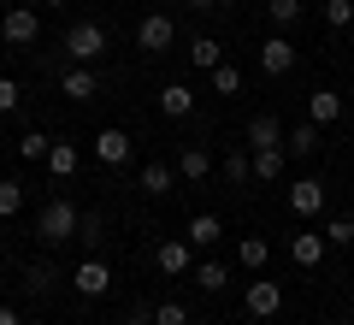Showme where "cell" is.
<instances>
[{
	"label": "cell",
	"instance_id": "1",
	"mask_svg": "<svg viewBox=\"0 0 354 325\" xmlns=\"http://www.w3.org/2000/svg\"><path fill=\"white\" fill-rule=\"evenodd\" d=\"M77 225H83V207H71L65 195H53L48 207L36 213V237L41 243H77Z\"/></svg>",
	"mask_w": 354,
	"mask_h": 325
},
{
	"label": "cell",
	"instance_id": "2",
	"mask_svg": "<svg viewBox=\"0 0 354 325\" xmlns=\"http://www.w3.org/2000/svg\"><path fill=\"white\" fill-rule=\"evenodd\" d=\"M59 48L71 53L77 65H95V60L106 53V30H101V24H88V18H83V24H71V30H65V42H59Z\"/></svg>",
	"mask_w": 354,
	"mask_h": 325
},
{
	"label": "cell",
	"instance_id": "3",
	"mask_svg": "<svg viewBox=\"0 0 354 325\" xmlns=\"http://www.w3.org/2000/svg\"><path fill=\"white\" fill-rule=\"evenodd\" d=\"M171 42H177V24H171L165 12H148V18L136 24V48H142V53H153V60H160Z\"/></svg>",
	"mask_w": 354,
	"mask_h": 325
},
{
	"label": "cell",
	"instance_id": "4",
	"mask_svg": "<svg viewBox=\"0 0 354 325\" xmlns=\"http://www.w3.org/2000/svg\"><path fill=\"white\" fill-rule=\"evenodd\" d=\"M71 284H77V296H88V301H95V296H106V290H113V266H106L101 254H88V261L71 272Z\"/></svg>",
	"mask_w": 354,
	"mask_h": 325
},
{
	"label": "cell",
	"instance_id": "5",
	"mask_svg": "<svg viewBox=\"0 0 354 325\" xmlns=\"http://www.w3.org/2000/svg\"><path fill=\"white\" fill-rule=\"evenodd\" d=\"M0 36L12 42V48H30V42L41 36V18H36V6H12V12L0 18Z\"/></svg>",
	"mask_w": 354,
	"mask_h": 325
},
{
	"label": "cell",
	"instance_id": "6",
	"mask_svg": "<svg viewBox=\"0 0 354 325\" xmlns=\"http://www.w3.org/2000/svg\"><path fill=\"white\" fill-rule=\"evenodd\" d=\"M290 213L295 219H319L325 213V184L319 177H295L290 184Z\"/></svg>",
	"mask_w": 354,
	"mask_h": 325
},
{
	"label": "cell",
	"instance_id": "7",
	"mask_svg": "<svg viewBox=\"0 0 354 325\" xmlns=\"http://www.w3.org/2000/svg\"><path fill=\"white\" fill-rule=\"evenodd\" d=\"M260 71L266 77H290L295 71V42L290 36H266L260 42Z\"/></svg>",
	"mask_w": 354,
	"mask_h": 325
},
{
	"label": "cell",
	"instance_id": "8",
	"mask_svg": "<svg viewBox=\"0 0 354 325\" xmlns=\"http://www.w3.org/2000/svg\"><path fill=\"white\" fill-rule=\"evenodd\" d=\"M130 148H136V142H130V130H118V125L95 130V160H101V166H124Z\"/></svg>",
	"mask_w": 354,
	"mask_h": 325
},
{
	"label": "cell",
	"instance_id": "9",
	"mask_svg": "<svg viewBox=\"0 0 354 325\" xmlns=\"http://www.w3.org/2000/svg\"><path fill=\"white\" fill-rule=\"evenodd\" d=\"M189 249H195L189 237H165L160 249H153V266H160L165 278H183V272H189Z\"/></svg>",
	"mask_w": 354,
	"mask_h": 325
},
{
	"label": "cell",
	"instance_id": "10",
	"mask_svg": "<svg viewBox=\"0 0 354 325\" xmlns=\"http://www.w3.org/2000/svg\"><path fill=\"white\" fill-rule=\"evenodd\" d=\"M325 249H330L325 231H295V237H290V261L301 266V272H313V266L325 261Z\"/></svg>",
	"mask_w": 354,
	"mask_h": 325
},
{
	"label": "cell",
	"instance_id": "11",
	"mask_svg": "<svg viewBox=\"0 0 354 325\" xmlns=\"http://www.w3.org/2000/svg\"><path fill=\"white\" fill-rule=\"evenodd\" d=\"M278 308H283V290L266 284V278H248V313H254V319H272Z\"/></svg>",
	"mask_w": 354,
	"mask_h": 325
},
{
	"label": "cell",
	"instance_id": "12",
	"mask_svg": "<svg viewBox=\"0 0 354 325\" xmlns=\"http://www.w3.org/2000/svg\"><path fill=\"white\" fill-rule=\"evenodd\" d=\"M171 184H177V166H160V160H153V166H142V172H136V189H142V195H153V201L171 195Z\"/></svg>",
	"mask_w": 354,
	"mask_h": 325
},
{
	"label": "cell",
	"instance_id": "13",
	"mask_svg": "<svg viewBox=\"0 0 354 325\" xmlns=\"http://www.w3.org/2000/svg\"><path fill=\"white\" fill-rule=\"evenodd\" d=\"M59 95H65V100H95V95H101V77L88 71V65H77V71L59 77Z\"/></svg>",
	"mask_w": 354,
	"mask_h": 325
},
{
	"label": "cell",
	"instance_id": "14",
	"mask_svg": "<svg viewBox=\"0 0 354 325\" xmlns=\"http://www.w3.org/2000/svg\"><path fill=\"white\" fill-rule=\"evenodd\" d=\"M248 148H254V154H260V148H283V125H278L272 113H254V118H248Z\"/></svg>",
	"mask_w": 354,
	"mask_h": 325
},
{
	"label": "cell",
	"instance_id": "15",
	"mask_svg": "<svg viewBox=\"0 0 354 325\" xmlns=\"http://www.w3.org/2000/svg\"><path fill=\"white\" fill-rule=\"evenodd\" d=\"M53 172V184H65V177H77V166H83V154H77V142H53L48 160H41Z\"/></svg>",
	"mask_w": 354,
	"mask_h": 325
},
{
	"label": "cell",
	"instance_id": "16",
	"mask_svg": "<svg viewBox=\"0 0 354 325\" xmlns=\"http://www.w3.org/2000/svg\"><path fill=\"white\" fill-rule=\"evenodd\" d=\"M307 118H313V125H337L342 118V95L337 89H313V95H307Z\"/></svg>",
	"mask_w": 354,
	"mask_h": 325
},
{
	"label": "cell",
	"instance_id": "17",
	"mask_svg": "<svg viewBox=\"0 0 354 325\" xmlns=\"http://www.w3.org/2000/svg\"><path fill=\"white\" fill-rule=\"evenodd\" d=\"M160 113H165V118H189V113H195V89H189V83H165V89H160Z\"/></svg>",
	"mask_w": 354,
	"mask_h": 325
},
{
	"label": "cell",
	"instance_id": "18",
	"mask_svg": "<svg viewBox=\"0 0 354 325\" xmlns=\"http://www.w3.org/2000/svg\"><path fill=\"white\" fill-rule=\"evenodd\" d=\"M183 237H189L195 249H213V243L225 237V219H218V213H195V219H189V231H183Z\"/></svg>",
	"mask_w": 354,
	"mask_h": 325
},
{
	"label": "cell",
	"instance_id": "19",
	"mask_svg": "<svg viewBox=\"0 0 354 325\" xmlns=\"http://www.w3.org/2000/svg\"><path fill=\"white\" fill-rule=\"evenodd\" d=\"M207 172H213V154L207 148H183L177 154V177H183V184H201Z\"/></svg>",
	"mask_w": 354,
	"mask_h": 325
},
{
	"label": "cell",
	"instance_id": "20",
	"mask_svg": "<svg viewBox=\"0 0 354 325\" xmlns=\"http://www.w3.org/2000/svg\"><path fill=\"white\" fill-rule=\"evenodd\" d=\"M189 65H195V71H213V65H225V42L195 36V42H189Z\"/></svg>",
	"mask_w": 354,
	"mask_h": 325
},
{
	"label": "cell",
	"instance_id": "21",
	"mask_svg": "<svg viewBox=\"0 0 354 325\" xmlns=\"http://www.w3.org/2000/svg\"><path fill=\"white\" fill-rule=\"evenodd\" d=\"M236 261H242V272H266L272 243H266V237H242V243H236Z\"/></svg>",
	"mask_w": 354,
	"mask_h": 325
},
{
	"label": "cell",
	"instance_id": "22",
	"mask_svg": "<svg viewBox=\"0 0 354 325\" xmlns=\"http://www.w3.org/2000/svg\"><path fill=\"white\" fill-rule=\"evenodd\" d=\"M283 154H295V160H307V154H319V125L307 118V125H295L290 137H283Z\"/></svg>",
	"mask_w": 354,
	"mask_h": 325
},
{
	"label": "cell",
	"instance_id": "23",
	"mask_svg": "<svg viewBox=\"0 0 354 325\" xmlns=\"http://www.w3.org/2000/svg\"><path fill=\"white\" fill-rule=\"evenodd\" d=\"M248 154H254V148H248ZM283 160H290L283 148H260V154H254V177H260V184H278V177H283Z\"/></svg>",
	"mask_w": 354,
	"mask_h": 325
},
{
	"label": "cell",
	"instance_id": "24",
	"mask_svg": "<svg viewBox=\"0 0 354 325\" xmlns=\"http://www.w3.org/2000/svg\"><path fill=\"white\" fill-rule=\"evenodd\" d=\"M266 18L278 30H290V24H301V0H266Z\"/></svg>",
	"mask_w": 354,
	"mask_h": 325
},
{
	"label": "cell",
	"instance_id": "25",
	"mask_svg": "<svg viewBox=\"0 0 354 325\" xmlns=\"http://www.w3.org/2000/svg\"><path fill=\"white\" fill-rule=\"evenodd\" d=\"M248 177H254V154L248 148L225 154V184H248Z\"/></svg>",
	"mask_w": 354,
	"mask_h": 325
},
{
	"label": "cell",
	"instance_id": "26",
	"mask_svg": "<svg viewBox=\"0 0 354 325\" xmlns=\"http://www.w3.org/2000/svg\"><path fill=\"white\" fill-rule=\"evenodd\" d=\"M325 243L330 249H354V219L342 213V219H325Z\"/></svg>",
	"mask_w": 354,
	"mask_h": 325
},
{
	"label": "cell",
	"instance_id": "27",
	"mask_svg": "<svg viewBox=\"0 0 354 325\" xmlns=\"http://www.w3.org/2000/svg\"><path fill=\"white\" fill-rule=\"evenodd\" d=\"M48 148H53V137H41V130H24L18 137V154L24 160H48Z\"/></svg>",
	"mask_w": 354,
	"mask_h": 325
},
{
	"label": "cell",
	"instance_id": "28",
	"mask_svg": "<svg viewBox=\"0 0 354 325\" xmlns=\"http://www.w3.org/2000/svg\"><path fill=\"white\" fill-rule=\"evenodd\" d=\"M195 284H201L207 296H213V290H225V284H230V272H225L218 261H201V272H195Z\"/></svg>",
	"mask_w": 354,
	"mask_h": 325
},
{
	"label": "cell",
	"instance_id": "29",
	"mask_svg": "<svg viewBox=\"0 0 354 325\" xmlns=\"http://www.w3.org/2000/svg\"><path fill=\"white\" fill-rule=\"evenodd\" d=\"M325 24L330 30H348L354 24V0H325Z\"/></svg>",
	"mask_w": 354,
	"mask_h": 325
},
{
	"label": "cell",
	"instance_id": "30",
	"mask_svg": "<svg viewBox=\"0 0 354 325\" xmlns=\"http://www.w3.org/2000/svg\"><path fill=\"white\" fill-rule=\"evenodd\" d=\"M207 77H213V89H218V95H236V89H242V71H236V65H213Z\"/></svg>",
	"mask_w": 354,
	"mask_h": 325
},
{
	"label": "cell",
	"instance_id": "31",
	"mask_svg": "<svg viewBox=\"0 0 354 325\" xmlns=\"http://www.w3.org/2000/svg\"><path fill=\"white\" fill-rule=\"evenodd\" d=\"M18 207H24V184H12V177H6V184H0V219H12Z\"/></svg>",
	"mask_w": 354,
	"mask_h": 325
},
{
	"label": "cell",
	"instance_id": "32",
	"mask_svg": "<svg viewBox=\"0 0 354 325\" xmlns=\"http://www.w3.org/2000/svg\"><path fill=\"white\" fill-rule=\"evenodd\" d=\"M101 237H106V219H101V213H83V225H77V243H88V249H95Z\"/></svg>",
	"mask_w": 354,
	"mask_h": 325
},
{
	"label": "cell",
	"instance_id": "33",
	"mask_svg": "<svg viewBox=\"0 0 354 325\" xmlns=\"http://www.w3.org/2000/svg\"><path fill=\"white\" fill-rule=\"evenodd\" d=\"M153 325H189V308L183 301H160L153 308Z\"/></svg>",
	"mask_w": 354,
	"mask_h": 325
},
{
	"label": "cell",
	"instance_id": "34",
	"mask_svg": "<svg viewBox=\"0 0 354 325\" xmlns=\"http://www.w3.org/2000/svg\"><path fill=\"white\" fill-rule=\"evenodd\" d=\"M18 100H24V89L12 77H0V113H18Z\"/></svg>",
	"mask_w": 354,
	"mask_h": 325
},
{
	"label": "cell",
	"instance_id": "35",
	"mask_svg": "<svg viewBox=\"0 0 354 325\" xmlns=\"http://www.w3.org/2000/svg\"><path fill=\"white\" fill-rule=\"evenodd\" d=\"M0 325H24V319H18V308H6V301H0Z\"/></svg>",
	"mask_w": 354,
	"mask_h": 325
},
{
	"label": "cell",
	"instance_id": "36",
	"mask_svg": "<svg viewBox=\"0 0 354 325\" xmlns=\"http://www.w3.org/2000/svg\"><path fill=\"white\" fill-rule=\"evenodd\" d=\"M189 6L195 12H213V6H225V0H189Z\"/></svg>",
	"mask_w": 354,
	"mask_h": 325
},
{
	"label": "cell",
	"instance_id": "37",
	"mask_svg": "<svg viewBox=\"0 0 354 325\" xmlns=\"http://www.w3.org/2000/svg\"><path fill=\"white\" fill-rule=\"evenodd\" d=\"M124 325H153V319H148V313H130V319H124Z\"/></svg>",
	"mask_w": 354,
	"mask_h": 325
},
{
	"label": "cell",
	"instance_id": "38",
	"mask_svg": "<svg viewBox=\"0 0 354 325\" xmlns=\"http://www.w3.org/2000/svg\"><path fill=\"white\" fill-rule=\"evenodd\" d=\"M41 6H65V0H41Z\"/></svg>",
	"mask_w": 354,
	"mask_h": 325
},
{
	"label": "cell",
	"instance_id": "39",
	"mask_svg": "<svg viewBox=\"0 0 354 325\" xmlns=\"http://www.w3.org/2000/svg\"><path fill=\"white\" fill-rule=\"evenodd\" d=\"M0 254H6V243H0Z\"/></svg>",
	"mask_w": 354,
	"mask_h": 325
},
{
	"label": "cell",
	"instance_id": "40",
	"mask_svg": "<svg viewBox=\"0 0 354 325\" xmlns=\"http://www.w3.org/2000/svg\"><path fill=\"white\" fill-rule=\"evenodd\" d=\"M348 325H354V319H348Z\"/></svg>",
	"mask_w": 354,
	"mask_h": 325
}]
</instances>
